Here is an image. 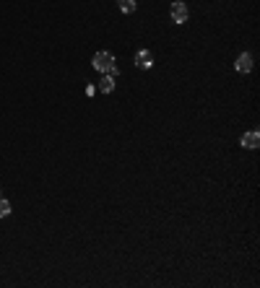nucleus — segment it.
I'll return each mask as SVG.
<instances>
[{
	"instance_id": "nucleus-1",
	"label": "nucleus",
	"mask_w": 260,
	"mask_h": 288,
	"mask_svg": "<svg viewBox=\"0 0 260 288\" xmlns=\"http://www.w3.org/2000/svg\"><path fill=\"white\" fill-rule=\"evenodd\" d=\"M91 65L96 68L99 73H109V75H117L120 73V68H117L115 55H112V52H96L94 60H91Z\"/></svg>"
},
{
	"instance_id": "nucleus-2",
	"label": "nucleus",
	"mask_w": 260,
	"mask_h": 288,
	"mask_svg": "<svg viewBox=\"0 0 260 288\" xmlns=\"http://www.w3.org/2000/svg\"><path fill=\"white\" fill-rule=\"evenodd\" d=\"M169 16H172L174 24H185V21H187V8H185V3H172V8H169Z\"/></svg>"
},
{
	"instance_id": "nucleus-3",
	"label": "nucleus",
	"mask_w": 260,
	"mask_h": 288,
	"mask_svg": "<svg viewBox=\"0 0 260 288\" xmlns=\"http://www.w3.org/2000/svg\"><path fill=\"white\" fill-rule=\"evenodd\" d=\"M135 65L141 68V71H149V68L154 65V55L149 50H141V52H135Z\"/></svg>"
},
{
	"instance_id": "nucleus-4",
	"label": "nucleus",
	"mask_w": 260,
	"mask_h": 288,
	"mask_svg": "<svg viewBox=\"0 0 260 288\" xmlns=\"http://www.w3.org/2000/svg\"><path fill=\"white\" fill-rule=\"evenodd\" d=\"M234 68H237V73H250V71H253V55H247V52H242L240 57H237V63H234Z\"/></svg>"
},
{
	"instance_id": "nucleus-5",
	"label": "nucleus",
	"mask_w": 260,
	"mask_h": 288,
	"mask_svg": "<svg viewBox=\"0 0 260 288\" xmlns=\"http://www.w3.org/2000/svg\"><path fill=\"white\" fill-rule=\"evenodd\" d=\"M240 143H242V148H250V151H253V148H258V145H260V133H258V130L245 133Z\"/></svg>"
},
{
	"instance_id": "nucleus-6",
	"label": "nucleus",
	"mask_w": 260,
	"mask_h": 288,
	"mask_svg": "<svg viewBox=\"0 0 260 288\" xmlns=\"http://www.w3.org/2000/svg\"><path fill=\"white\" fill-rule=\"evenodd\" d=\"M99 91H101V94H112V91H115V75H104V78H101L99 80Z\"/></svg>"
},
{
	"instance_id": "nucleus-7",
	"label": "nucleus",
	"mask_w": 260,
	"mask_h": 288,
	"mask_svg": "<svg viewBox=\"0 0 260 288\" xmlns=\"http://www.w3.org/2000/svg\"><path fill=\"white\" fill-rule=\"evenodd\" d=\"M122 13H135V0H117Z\"/></svg>"
},
{
	"instance_id": "nucleus-8",
	"label": "nucleus",
	"mask_w": 260,
	"mask_h": 288,
	"mask_svg": "<svg viewBox=\"0 0 260 288\" xmlns=\"http://www.w3.org/2000/svg\"><path fill=\"white\" fill-rule=\"evenodd\" d=\"M10 211H13V208H10V203H8L5 198H0V218H8Z\"/></svg>"
}]
</instances>
